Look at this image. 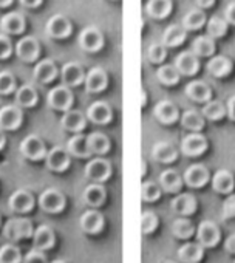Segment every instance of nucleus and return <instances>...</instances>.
<instances>
[{"mask_svg":"<svg viewBox=\"0 0 235 263\" xmlns=\"http://www.w3.org/2000/svg\"><path fill=\"white\" fill-rule=\"evenodd\" d=\"M172 234L178 240L189 241L195 234V226L187 217H178L172 221Z\"/></svg>","mask_w":235,"mask_h":263,"instance_id":"e433bc0d","label":"nucleus"},{"mask_svg":"<svg viewBox=\"0 0 235 263\" xmlns=\"http://www.w3.org/2000/svg\"><path fill=\"white\" fill-rule=\"evenodd\" d=\"M180 122L186 130H189V134H201V130L206 127L204 116L201 115V111L193 110V108L184 110L181 113Z\"/></svg>","mask_w":235,"mask_h":263,"instance_id":"c756f323","label":"nucleus"},{"mask_svg":"<svg viewBox=\"0 0 235 263\" xmlns=\"http://www.w3.org/2000/svg\"><path fill=\"white\" fill-rule=\"evenodd\" d=\"M184 91L190 101L198 102V104H206L212 99V88L204 81H200V79L189 82Z\"/></svg>","mask_w":235,"mask_h":263,"instance_id":"4be33fe9","label":"nucleus"},{"mask_svg":"<svg viewBox=\"0 0 235 263\" xmlns=\"http://www.w3.org/2000/svg\"><path fill=\"white\" fill-rule=\"evenodd\" d=\"M24 115L17 105H4L0 108V128L2 130H17L22 124Z\"/></svg>","mask_w":235,"mask_h":263,"instance_id":"2eb2a0df","label":"nucleus"},{"mask_svg":"<svg viewBox=\"0 0 235 263\" xmlns=\"http://www.w3.org/2000/svg\"><path fill=\"white\" fill-rule=\"evenodd\" d=\"M5 143H7V138H5V130L0 128V151L5 147Z\"/></svg>","mask_w":235,"mask_h":263,"instance_id":"052dcab7","label":"nucleus"},{"mask_svg":"<svg viewBox=\"0 0 235 263\" xmlns=\"http://www.w3.org/2000/svg\"><path fill=\"white\" fill-rule=\"evenodd\" d=\"M184 186L183 175H180L175 169H166L160 175V187L166 191L167 194L178 195L181 194V189Z\"/></svg>","mask_w":235,"mask_h":263,"instance_id":"a878e982","label":"nucleus"},{"mask_svg":"<svg viewBox=\"0 0 235 263\" xmlns=\"http://www.w3.org/2000/svg\"><path fill=\"white\" fill-rule=\"evenodd\" d=\"M85 177L91 181V183H99L102 184L104 181H107L111 177V164L108 160L96 157L93 160H90L85 164Z\"/></svg>","mask_w":235,"mask_h":263,"instance_id":"20e7f679","label":"nucleus"},{"mask_svg":"<svg viewBox=\"0 0 235 263\" xmlns=\"http://www.w3.org/2000/svg\"><path fill=\"white\" fill-rule=\"evenodd\" d=\"M107 84H108V76L105 70H102L101 67L90 68L84 79V85L88 93H101L107 88Z\"/></svg>","mask_w":235,"mask_h":263,"instance_id":"a211bd4d","label":"nucleus"},{"mask_svg":"<svg viewBox=\"0 0 235 263\" xmlns=\"http://www.w3.org/2000/svg\"><path fill=\"white\" fill-rule=\"evenodd\" d=\"M212 189L221 195H230L235 189V177L227 169H220L210 177Z\"/></svg>","mask_w":235,"mask_h":263,"instance_id":"4468645a","label":"nucleus"},{"mask_svg":"<svg viewBox=\"0 0 235 263\" xmlns=\"http://www.w3.org/2000/svg\"><path fill=\"white\" fill-rule=\"evenodd\" d=\"M33 76L37 82L41 84H50L56 79L57 76V67L53 61L50 59H44V61H39L36 65H34V70H33Z\"/></svg>","mask_w":235,"mask_h":263,"instance_id":"473e14b6","label":"nucleus"},{"mask_svg":"<svg viewBox=\"0 0 235 263\" xmlns=\"http://www.w3.org/2000/svg\"><path fill=\"white\" fill-rule=\"evenodd\" d=\"M180 263H200L204 257V248L198 241H186L177 252Z\"/></svg>","mask_w":235,"mask_h":263,"instance_id":"b1692460","label":"nucleus"},{"mask_svg":"<svg viewBox=\"0 0 235 263\" xmlns=\"http://www.w3.org/2000/svg\"><path fill=\"white\" fill-rule=\"evenodd\" d=\"M39 208L47 214H59L65 209V197L56 187H48L42 191L37 197Z\"/></svg>","mask_w":235,"mask_h":263,"instance_id":"7ed1b4c3","label":"nucleus"},{"mask_svg":"<svg viewBox=\"0 0 235 263\" xmlns=\"http://www.w3.org/2000/svg\"><path fill=\"white\" fill-rule=\"evenodd\" d=\"M152 158L160 164H172L178 158V151L172 143L160 141L152 146Z\"/></svg>","mask_w":235,"mask_h":263,"instance_id":"393cba45","label":"nucleus"},{"mask_svg":"<svg viewBox=\"0 0 235 263\" xmlns=\"http://www.w3.org/2000/svg\"><path fill=\"white\" fill-rule=\"evenodd\" d=\"M206 31H207V36L212 37V39H220L226 34L227 31V24L223 17L220 16H212L207 24H206Z\"/></svg>","mask_w":235,"mask_h":263,"instance_id":"a18cd8bd","label":"nucleus"},{"mask_svg":"<svg viewBox=\"0 0 235 263\" xmlns=\"http://www.w3.org/2000/svg\"><path fill=\"white\" fill-rule=\"evenodd\" d=\"M104 224H105V220H104V215L96 211V209H88L85 211L81 218H79V226L81 229L85 232V234H90V235H96L99 234L102 229H104Z\"/></svg>","mask_w":235,"mask_h":263,"instance_id":"ddd939ff","label":"nucleus"},{"mask_svg":"<svg viewBox=\"0 0 235 263\" xmlns=\"http://www.w3.org/2000/svg\"><path fill=\"white\" fill-rule=\"evenodd\" d=\"M51 263H67L65 260H54V261H51Z\"/></svg>","mask_w":235,"mask_h":263,"instance_id":"338daca9","label":"nucleus"},{"mask_svg":"<svg viewBox=\"0 0 235 263\" xmlns=\"http://www.w3.org/2000/svg\"><path fill=\"white\" fill-rule=\"evenodd\" d=\"M198 203L197 198L192 194H178L175 195V198L172 200V209L173 212H177L180 217H190L197 212Z\"/></svg>","mask_w":235,"mask_h":263,"instance_id":"c85d7f7f","label":"nucleus"},{"mask_svg":"<svg viewBox=\"0 0 235 263\" xmlns=\"http://www.w3.org/2000/svg\"><path fill=\"white\" fill-rule=\"evenodd\" d=\"M183 181L192 189H201L210 181V172L204 164H190L183 174Z\"/></svg>","mask_w":235,"mask_h":263,"instance_id":"6e6552de","label":"nucleus"},{"mask_svg":"<svg viewBox=\"0 0 235 263\" xmlns=\"http://www.w3.org/2000/svg\"><path fill=\"white\" fill-rule=\"evenodd\" d=\"M34 204H36V198L27 189H17L8 198L10 209L13 212H17V214H28V212H31Z\"/></svg>","mask_w":235,"mask_h":263,"instance_id":"9d476101","label":"nucleus"},{"mask_svg":"<svg viewBox=\"0 0 235 263\" xmlns=\"http://www.w3.org/2000/svg\"><path fill=\"white\" fill-rule=\"evenodd\" d=\"M45 31L53 39H65L71 33V24L64 14H54L48 19Z\"/></svg>","mask_w":235,"mask_h":263,"instance_id":"dca6fc26","label":"nucleus"},{"mask_svg":"<svg viewBox=\"0 0 235 263\" xmlns=\"http://www.w3.org/2000/svg\"><path fill=\"white\" fill-rule=\"evenodd\" d=\"M22 252L14 243H5L0 246V263H22Z\"/></svg>","mask_w":235,"mask_h":263,"instance_id":"c03bdc74","label":"nucleus"},{"mask_svg":"<svg viewBox=\"0 0 235 263\" xmlns=\"http://www.w3.org/2000/svg\"><path fill=\"white\" fill-rule=\"evenodd\" d=\"M79 47L87 51V53H96L102 48L104 45V37L102 33L96 27H87L81 31L77 37Z\"/></svg>","mask_w":235,"mask_h":263,"instance_id":"9b49d317","label":"nucleus"},{"mask_svg":"<svg viewBox=\"0 0 235 263\" xmlns=\"http://www.w3.org/2000/svg\"><path fill=\"white\" fill-rule=\"evenodd\" d=\"M160 263H180L178 260H172V258H164V260H161Z\"/></svg>","mask_w":235,"mask_h":263,"instance_id":"69168bd1","label":"nucleus"},{"mask_svg":"<svg viewBox=\"0 0 235 263\" xmlns=\"http://www.w3.org/2000/svg\"><path fill=\"white\" fill-rule=\"evenodd\" d=\"M22 263H48V260H47V257H45V254L42 251L31 249L24 255Z\"/></svg>","mask_w":235,"mask_h":263,"instance_id":"603ef678","label":"nucleus"},{"mask_svg":"<svg viewBox=\"0 0 235 263\" xmlns=\"http://www.w3.org/2000/svg\"><path fill=\"white\" fill-rule=\"evenodd\" d=\"M221 212H223V218H226V220L235 218V194H230L224 198Z\"/></svg>","mask_w":235,"mask_h":263,"instance_id":"3c124183","label":"nucleus"},{"mask_svg":"<svg viewBox=\"0 0 235 263\" xmlns=\"http://www.w3.org/2000/svg\"><path fill=\"white\" fill-rule=\"evenodd\" d=\"M47 104L57 111H68L73 105V93L65 85H57L51 88L47 95Z\"/></svg>","mask_w":235,"mask_h":263,"instance_id":"423d86ee","label":"nucleus"},{"mask_svg":"<svg viewBox=\"0 0 235 263\" xmlns=\"http://www.w3.org/2000/svg\"><path fill=\"white\" fill-rule=\"evenodd\" d=\"M85 116H87V121H90V122H93L96 125H107L113 119V111H111V107L107 102L96 101V102L88 105V108L85 111Z\"/></svg>","mask_w":235,"mask_h":263,"instance_id":"f8f14e48","label":"nucleus"},{"mask_svg":"<svg viewBox=\"0 0 235 263\" xmlns=\"http://www.w3.org/2000/svg\"><path fill=\"white\" fill-rule=\"evenodd\" d=\"M71 164V158L70 154L67 152L65 147L61 146H54L53 149H50L47 152L45 157V166L48 171L51 172H65Z\"/></svg>","mask_w":235,"mask_h":263,"instance_id":"1a4fd4ad","label":"nucleus"},{"mask_svg":"<svg viewBox=\"0 0 235 263\" xmlns=\"http://www.w3.org/2000/svg\"><path fill=\"white\" fill-rule=\"evenodd\" d=\"M206 14L203 10H198V8H193L190 11H187L183 17V22H181V27L186 30V31H195V30H200L204 24H206Z\"/></svg>","mask_w":235,"mask_h":263,"instance_id":"a19ab883","label":"nucleus"},{"mask_svg":"<svg viewBox=\"0 0 235 263\" xmlns=\"http://www.w3.org/2000/svg\"><path fill=\"white\" fill-rule=\"evenodd\" d=\"M82 200L87 206H90V209L101 208L107 200V191L99 183H90L82 192Z\"/></svg>","mask_w":235,"mask_h":263,"instance_id":"bb28decb","label":"nucleus"},{"mask_svg":"<svg viewBox=\"0 0 235 263\" xmlns=\"http://www.w3.org/2000/svg\"><path fill=\"white\" fill-rule=\"evenodd\" d=\"M166 54H167V50L163 44L153 42L147 50V58L152 64H163L166 59Z\"/></svg>","mask_w":235,"mask_h":263,"instance_id":"09e8293b","label":"nucleus"},{"mask_svg":"<svg viewBox=\"0 0 235 263\" xmlns=\"http://www.w3.org/2000/svg\"><path fill=\"white\" fill-rule=\"evenodd\" d=\"M21 4L27 8H36L42 4V0H21Z\"/></svg>","mask_w":235,"mask_h":263,"instance_id":"bf43d9fd","label":"nucleus"},{"mask_svg":"<svg viewBox=\"0 0 235 263\" xmlns=\"http://www.w3.org/2000/svg\"><path fill=\"white\" fill-rule=\"evenodd\" d=\"M172 11V0H149L146 4V13L153 19H164Z\"/></svg>","mask_w":235,"mask_h":263,"instance_id":"ea45409f","label":"nucleus"},{"mask_svg":"<svg viewBox=\"0 0 235 263\" xmlns=\"http://www.w3.org/2000/svg\"><path fill=\"white\" fill-rule=\"evenodd\" d=\"M13 53V44L7 34H0V61L10 58Z\"/></svg>","mask_w":235,"mask_h":263,"instance_id":"864d4df0","label":"nucleus"},{"mask_svg":"<svg viewBox=\"0 0 235 263\" xmlns=\"http://www.w3.org/2000/svg\"><path fill=\"white\" fill-rule=\"evenodd\" d=\"M186 30L181 25H169L161 37V44L166 48H175L186 41Z\"/></svg>","mask_w":235,"mask_h":263,"instance_id":"c9c22d12","label":"nucleus"},{"mask_svg":"<svg viewBox=\"0 0 235 263\" xmlns=\"http://www.w3.org/2000/svg\"><path fill=\"white\" fill-rule=\"evenodd\" d=\"M87 144H88L90 154L97 155V157L108 154L111 147L110 138L105 134H102V132H91L90 135H87Z\"/></svg>","mask_w":235,"mask_h":263,"instance_id":"2f4dec72","label":"nucleus"},{"mask_svg":"<svg viewBox=\"0 0 235 263\" xmlns=\"http://www.w3.org/2000/svg\"><path fill=\"white\" fill-rule=\"evenodd\" d=\"M0 28L7 34H21L25 30V17L21 13H8L0 19Z\"/></svg>","mask_w":235,"mask_h":263,"instance_id":"72a5a7b5","label":"nucleus"},{"mask_svg":"<svg viewBox=\"0 0 235 263\" xmlns=\"http://www.w3.org/2000/svg\"><path fill=\"white\" fill-rule=\"evenodd\" d=\"M201 115L204 116V119H209V121H221L226 116V105L220 101L210 99L209 102L203 105Z\"/></svg>","mask_w":235,"mask_h":263,"instance_id":"79ce46f5","label":"nucleus"},{"mask_svg":"<svg viewBox=\"0 0 235 263\" xmlns=\"http://www.w3.org/2000/svg\"><path fill=\"white\" fill-rule=\"evenodd\" d=\"M61 125L64 130L71 132V134H81L87 127V116L81 110H68L61 118Z\"/></svg>","mask_w":235,"mask_h":263,"instance_id":"aec40b11","label":"nucleus"},{"mask_svg":"<svg viewBox=\"0 0 235 263\" xmlns=\"http://www.w3.org/2000/svg\"><path fill=\"white\" fill-rule=\"evenodd\" d=\"M197 234V241L206 249V248H213L220 243L221 240V231L217 226V223L210 220H203L198 228L195 229Z\"/></svg>","mask_w":235,"mask_h":263,"instance_id":"39448f33","label":"nucleus"},{"mask_svg":"<svg viewBox=\"0 0 235 263\" xmlns=\"http://www.w3.org/2000/svg\"><path fill=\"white\" fill-rule=\"evenodd\" d=\"M161 194H163V189L155 181H144L143 183L141 195H143V200L146 203H155V201H158L161 198Z\"/></svg>","mask_w":235,"mask_h":263,"instance_id":"49530a36","label":"nucleus"},{"mask_svg":"<svg viewBox=\"0 0 235 263\" xmlns=\"http://www.w3.org/2000/svg\"><path fill=\"white\" fill-rule=\"evenodd\" d=\"M192 53L197 58H212L215 53V42L212 37L206 36H198L192 42Z\"/></svg>","mask_w":235,"mask_h":263,"instance_id":"58836bf2","label":"nucleus"},{"mask_svg":"<svg viewBox=\"0 0 235 263\" xmlns=\"http://www.w3.org/2000/svg\"><path fill=\"white\" fill-rule=\"evenodd\" d=\"M11 2L13 0H0V8H5V7L11 5Z\"/></svg>","mask_w":235,"mask_h":263,"instance_id":"e2e57ef3","label":"nucleus"},{"mask_svg":"<svg viewBox=\"0 0 235 263\" xmlns=\"http://www.w3.org/2000/svg\"><path fill=\"white\" fill-rule=\"evenodd\" d=\"M206 70L210 76L213 78H226L230 74L232 71V62L230 59H227L226 56H221V54H217V56H212L207 64H206Z\"/></svg>","mask_w":235,"mask_h":263,"instance_id":"7c9ffc66","label":"nucleus"},{"mask_svg":"<svg viewBox=\"0 0 235 263\" xmlns=\"http://www.w3.org/2000/svg\"><path fill=\"white\" fill-rule=\"evenodd\" d=\"M37 91L33 85L30 84H25V85H21L17 90H16V104L17 107H24V108H31L37 104Z\"/></svg>","mask_w":235,"mask_h":263,"instance_id":"4c0bfd02","label":"nucleus"},{"mask_svg":"<svg viewBox=\"0 0 235 263\" xmlns=\"http://www.w3.org/2000/svg\"><path fill=\"white\" fill-rule=\"evenodd\" d=\"M65 149L70 154V157H74V158H88L91 155L90 149H88V144H87V135H82V134L73 135L67 141Z\"/></svg>","mask_w":235,"mask_h":263,"instance_id":"f704fd0d","label":"nucleus"},{"mask_svg":"<svg viewBox=\"0 0 235 263\" xmlns=\"http://www.w3.org/2000/svg\"><path fill=\"white\" fill-rule=\"evenodd\" d=\"M143 96H141V105L143 107H146V104H147V93H146V90L143 88V93H141Z\"/></svg>","mask_w":235,"mask_h":263,"instance_id":"680f3d73","label":"nucleus"},{"mask_svg":"<svg viewBox=\"0 0 235 263\" xmlns=\"http://www.w3.org/2000/svg\"><path fill=\"white\" fill-rule=\"evenodd\" d=\"M143 178L147 177V161H143V172H141Z\"/></svg>","mask_w":235,"mask_h":263,"instance_id":"0e129e2a","label":"nucleus"},{"mask_svg":"<svg viewBox=\"0 0 235 263\" xmlns=\"http://www.w3.org/2000/svg\"><path fill=\"white\" fill-rule=\"evenodd\" d=\"M19 152L30 161H41L47 157V146L37 135H27L19 144Z\"/></svg>","mask_w":235,"mask_h":263,"instance_id":"f03ea898","label":"nucleus"},{"mask_svg":"<svg viewBox=\"0 0 235 263\" xmlns=\"http://www.w3.org/2000/svg\"><path fill=\"white\" fill-rule=\"evenodd\" d=\"M39 42L36 37L33 36H27L22 37L17 44H16V54L21 61L24 62H34L39 58Z\"/></svg>","mask_w":235,"mask_h":263,"instance_id":"6ab92c4d","label":"nucleus"},{"mask_svg":"<svg viewBox=\"0 0 235 263\" xmlns=\"http://www.w3.org/2000/svg\"><path fill=\"white\" fill-rule=\"evenodd\" d=\"M226 116H229V119L235 122V95L230 96L226 102Z\"/></svg>","mask_w":235,"mask_h":263,"instance_id":"6e6d98bb","label":"nucleus"},{"mask_svg":"<svg viewBox=\"0 0 235 263\" xmlns=\"http://www.w3.org/2000/svg\"><path fill=\"white\" fill-rule=\"evenodd\" d=\"M175 68L181 76H195L200 70V61L192 51H183L175 58Z\"/></svg>","mask_w":235,"mask_h":263,"instance_id":"412c9836","label":"nucleus"},{"mask_svg":"<svg viewBox=\"0 0 235 263\" xmlns=\"http://www.w3.org/2000/svg\"><path fill=\"white\" fill-rule=\"evenodd\" d=\"M224 249L229 254H235V232L229 234L224 240Z\"/></svg>","mask_w":235,"mask_h":263,"instance_id":"4d7b16f0","label":"nucleus"},{"mask_svg":"<svg viewBox=\"0 0 235 263\" xmlns=\"http://www.w3.org/2000/svg\"><path fill=\"white\" fill-rule=\"evenodd\" d=\"M233 263H235V260H233Z\"/></svg>","mask_w":235,"mask_h":263,"instance_id":"774afa93","label":"nucleus"},{"mask_svg":"<svg viewBox=\"0 0 235 263\" xmlns=\"http://www.w3.org/2000/svg\"><path fill=\"white\" fill-rule=\"evenodd\" d=\"M223 19L226 21L227 25H233V27H235V2H230V4L226 7V10H224V17H223Z\"/></svg>","mask_w":235,"mask_h":263,"instance_id":"5fc2aeb1","label":"nucleus"},{"mask_svg":"<svg viewBox=\"0 0 235 263\" xmlns=\"http://www.w3.org/2000/svg\"><path fill=\"white\" fill-rule=\"evenodd\" d=\"M16 90V79L10 71H0V95H10Z\"/></svg>","mask_w":235,"mask_h":263,"instance_id":"8fccbe9b","label":"nucleus"},{"mask_svg":"<svg viewBox=\"0 0 235 263\" xmlns=\"http://www.w3.org/2000/svg\"><path fill=\"white\" fill-rule=\"evenodd\" d=\"M180 73L178 70L175 68V65H170V64H164L161 65L158 70H156V78L158 81L163 84V85H167V87H172V85H177L180 82Z\"/></svg>","mask_w":235,"mask_h":263,"instance_id":"37998d69","label":"nucleus"},{"mask_svg":"<svg viewBox=\"0 0 235 263\" xmlns=\"http://www.w3.org/2000/svg\"><path fill=\"white\" fill-rule=\"evenodd\" d=\"M31 238H33V249H37L42 252L47 249H51L56 241L54 231L47 224H41V226L34 228V234Z\"/></svg>","mask_w":235,"mask_h":263,"instance_id":"5701e85b","label":"nucleus"},{"mask_svg":"<svg viewBox=\"0 0 235 263\" xmlns=\"http://www.w3.org/2000/svg\"><path fill=\"white\" fill-rule=\"evenodd\" d=\"M2 232H4V237L11 241L28 240L34 234V226H33V221L27 217H14V218H10L4 224Z\"/></svg>","mask_w":235,"mask_h":263,"instance_id":"f257e3e1","label":"nucleus"},{"mask_svg":"<svg viewBox=\"0 0 235 263\" xmlns=\"http://www.w3.org/2000/svg\"><path fill=\"white\" fill-rule=\"evenodd\" d=\"M61 78L65 87H77L84 82L85 79V73L84 68L77 64V62H67L64 64L62 70H61Z\"/></svg>","mask_w":235,"mask_h":263,"instance_id":"cd10ccee","label":"nucleus"},{"mask_svg":"<svg viewBox=\"0 0 235 263\" xmlns=\"http://www.w3.org/2000/svg\"><path fill=\"white\" fill-rule=\"evenodd\" d=\"M207 138L203 134H187L181 140L180 151L186 157H201L207 151Z\"/></svg>","mask_w":235,"mask_h":263,"instance_id":"0eeeda50","label":"nucleus"},{"mask_svg":"<svg viewBox=\"0 0 235 263\" xmlns=\"http://www.w3.org/2000/svg\"><path fill=\"white\" fill-rule=\"evenodd\" d=\"M195 4L198 7V10H206V8H210L213 4H215V0H195Z\"/></svg>","mask_w":235,"mask_h":263,"instance_id":"13d9d810","label":"nucleus"},{"mask_svg":"<svg viewBox=\"0 0 235 263\" xmlns=\"http://www.w3.org/2000/svg\"><path fill=\"white\" fill-rule=\"evenodd\" d=\"M153 116L156 118L158 122H161L164 125H170V124H175L180 119V111H178V107L172 101L163 99L155 105Z\"/></svg>","mask_w":235,"mask_h":263,"instance_id":"f3484780","label":"nucleus"},{"mask_svg":"<svg viewBox=\"0 0 235 263\" xmlns=\"http://www.w3.org/2000/svg\"><path fill=\"white\" fill-rule=\"evenodd\" d=\"M160 224V218L153 211H144L143 217H141V231L144 235H149L152 232H155L158 229Z\"/></svg>","mask_w":235,"mask_h":263,"instance_id":"de8ad7c7","label":"nucleus"}]
</instances>
